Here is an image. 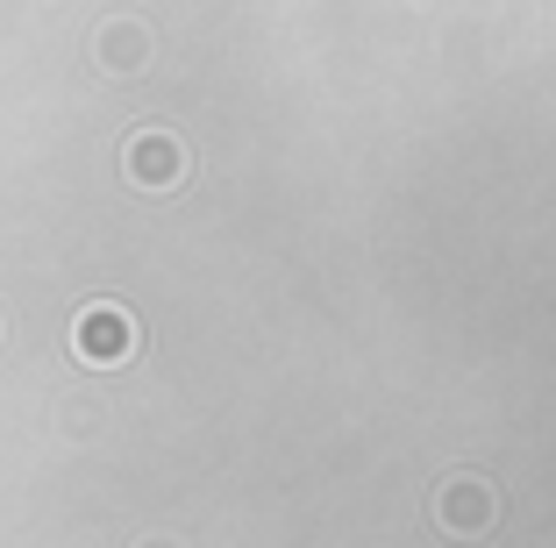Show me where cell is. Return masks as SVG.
I'll list each match as a JSON object with an SVG mask.
<instances>
[{"label": "cell", "mask_w": 556, "mask_h": 548, "mask_svg": "<svg viewBox=\"0 0 556 548\" xmlns=\"http://www.w3.org/2000/svg\"><path fill=\"white\" fill-rule=\"evenodd\" d=\"M442 520H450V527H485L492 520V492H478V484H450V492H442Z\"/></svg>", "instance_id": "cell-1"}]
</instances>
